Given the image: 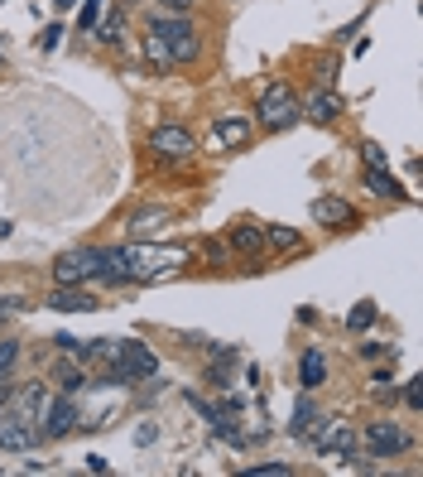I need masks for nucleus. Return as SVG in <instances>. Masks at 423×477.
<instances>
[{
    "instance_id": "f257e3e1",
    "label": "nucleus",
    "mask_w": 423,
    "mask_h": 477,
    "mask_svg": "<svg viewBox=\"0 0 423 477\" xmlns=\"http://www.w3.org/2000/svg\"><path fill=\"white\" fill-rule=\"evenodd\" d=\"M183 256H188L183 246H168V251L121 246V275H125V285H130V280H168V275H178Z\"/></svg>"
},
{
    "instance_id": "f03ea898",
    "label": "nucleus",
    "mask_w": 423,
    "mask_h": 477,
    "mask_svg": "<svg viewBox=\"0 0 423 477\" xmlns=\"http://www.w3.org/2000/svg\"><path fill=\"white\" fill-rule=\"evenodd\" d=\"M154 376H159V357H154L145 343L125 338V343H121V357L111 362V376H106V386H121V390H130V386H140V381H154Z\"/></svg>"
},
{
    "instance_id": "7ed1b4c3",
    "label": "nucleus",
    "mask_w": 423,
    "mask_h": 477,
    "mask_svg": "<svg viewBox=\"0 0 423 477\" xmlns=\"http://www.w3.org/2000/svg\"><path fill=\"white\" fill-rule=\"evenodd\" d=\"M256 116H260L265 131H289L293 121H303V106H299V96H293L289 82H274V87L260 96Z\"/></svg>"
},
{
    "instance_id": "20e7f679",
    "label": "nucleus",
    "mask_w": 423,
    "mask_h": 477,
    "mask_svg": "<svg viewBox=\"0 0 423 477\" xmlns=\"http://www.w3.org/2000/svg\"><path fill=\"white\" fill-rule=\"evenodd\" d=\"M149 34L168 49V59H174V63H193L197 53H202V44H197V34H193V24L183 20V15H168V20L159 15V20L149 24Z\"/></svg>"
},
{
    "instance_id": "39448f33",
    "label": "nucleus",
    "mask_w": 423,
    "mask_h": 477,
    "mask_svg": "<svg viewBox=\"0 0 423 477\" xmlns=\"http://www.w3.org/2000/svg\"><path fill=\"white\" fill-rule=\"evenodd\" d=\"M308 444L318 448V458H356V429L346 425V419H332V415H322L318 419V429L308 434Z\"/></svg>"
},
{
    "instance_id": "423d86ee",
    "label": "nucleus",
    "mask_w": 423,
    "mask_h": 477,
    "mask_svg": "<svg viewBox=\"0 0 423 477\" xmlns=\"http://www.w3.org/2000/svg\"><path fill=\"white\" fill-rule=\"evenodd\" d=\"M39 444H44V429L5 400V410H0V448H5V454H30Z\"/></svg>"
},
{
    "instance_id": "0eeeda50",
    "label": "nucleus",
    "mask_w": 423,
    "mask_h": 477,
    "mask_svg": "<svg viewBox=\"0 0 423 477\" xmlns=\"http://www.w3.org/2000/svg\"><path fill=\"white\" fill-rule=\"evenodd\" d=\"M361 439H365V454H371V458H400L404 448L414 444V439H409V429L394 425V419H371Z\"/></svg>"
},
{
    "instance_id": "6e6552de",
    "label": "nucleus",
    "mask_w": 423,
    "mask_h": 477,
    "mask_svg": "<svg viewBox=\"0 0 423 477\" xmlns=\"http://www.w3.org/2000/svg\"><path fill=\"white\" fill-rule=\"evenodd\" d=\"M96 275H102V251H63L53 261V280L58 285H87Z\"/></svg>"
},
{
    "instance_id": "1a4fd4ad",
    "label": "nucleus",
    "mask_w": 423,
    "mask_h": 477,
    "mask_svg": "<svg viewBox=\"0 0 423 477\" xmlns=\"http://www.w3.org/2000/svg\"><path fill=\"white\" fill-rule=\"evenodd\" d=\"M149 150L159 154V160H193V154H197L193 135L183 131V125H159V131L149 135Z\"/></svg>"
},
{
    "instance_id": "9d476101",
    "label": "nucleus",
    "mask_w": 423,
    "mask_h": 477,
    "mask_svg": "<svg viewBox=\"0 0 423 477\" xmlns=\"http://www.w3.org/2000/svg\"><path fill=\"white\" fill-rule=\"evenodd\" d=\"M39 429H44V439H68V434L77 429V405H73V396H68V390L49 400L44 425H39Z\"/></svg>"
},
{
    "instance_id": "9b49d317",
    "label": "nucleus",
    "mask_w": 423,
    "mask_h": 477,
    "mask_svg": "<svg viewBox=\"0 0 423 477\" xmlns=\"http://www.w3.org/2000/svg\"><path fill=\"white\" fill-rule=\"evenodd\" d=\"M49 308H58V314H92V308H102V299L87 294L82 285H58L49 294Z\"/></svg>"
},
{
    "instance_id": "f8f14e48",
    "label": "nucleus",
    "mask_w": 423,
    "mask_h": 477,
    "mask_svg": "<svg viewBox=\"0 0 423 477\" xmlns=\"http://www.w3.org/2000/svg\"><path fill=\"white\" fill-rule=\"evenodd\" d=\"M313 222L318 227H356V213L342 198H313Z\"/></svg>"
},
{
    "instance_id": "ddd939ff",
    "label": "nucleus",
    "mask_w": 423,
    "mask_h": 477,
    "mask_svg": "<svg viewBox=\"0 0 423 477\" xmlns=\"http://www.w3.org/2000/svg\"><path fill=\"white\" fill-rule=\"evenodd\" d=\"M299 106H303V116H308V121H318V125H328V121L342 116V96H337L332 87L313 92V96H308V102H299Z\"/></svg>"
},
{
    "instance_id": "4468645a",
    "label": "nucleus",
    "mask_w": 423,
    "mask_h": 477,
    "mask_svg": "<svg viewBox=\"0 0 423 477\" xmlns=\"http://www.w3.org/2000/svg\"><path fill=\"white\" fill-rule=\"evenodd\" d=\"M212 135H217L227 150H241L246 140H250V121H241V116H217V121H212Z\"/></svg>"
},
{
    "instance_id": "2eb2a0df",
    "label": "nucleus",
    "mask_w": 423,
    "mask_h": 477,
    "mask_svg": "<svg viewBox=\"0 0 423 477\" xmlns=\"http://www.w3.org/2000/svg\"><path fill=\"white\" fill-rule=\"evenodd\" d=\"M322 381H328V362H322V353H313V347H308V353L299 357V386H303V390H318Z\"/></svg>"
},
{
    "instance_id": "dca6fc26",
    "label": "nucleus",
    "mask_w": 423,
    "mask_h": 477,
    "mask_svg": "<svg viewBox=\"0 0 423 477\" xmlns=\"http://www.w3.org/2000/svg\"><path fill=\"white\" fill-rule=\"evenodd\" d=\"M318 419H322V415H318V405L303 396L299 405H293V425H289V434H293V439H303V444H308V434L318 429Z\"/></svg>"
},
{
    "instance_id": "f3484780",
    "label": "nucleus",
    "mask_w": 423,
    "mask_h": 477,
    "mask_svg": "<svg viewBox=\"0 0 423 477\" xmlns=\"http://www.w3.org/2000/svg\"><path fill=\"white\" fill-rule=\"evenodd\" d=\"M53 376H58V386L68 390V396H77V390H87V386H92V381H87V372H82V367H77V362L68 357V353H63V362H58V367H53Z\"/></svg>"
},
{
    "instance_id": "a211bd4d",
    "label": "nucleus",
    "mask_w": 423,
    "mask_h": 477,
    "mask_svg": "<svg viewBox=\"0 0 423 477\" xmlns=\"http://www.w3.org/2000/svg\"><path fill=\"white\" fill-rule=\"evenodd\" d=\"M227 246L231 251H246V256H260V251H265V232L260 227H231L227 232Z\"/></svg>"
},
{
    "instance_id": "6ab92c4d",
    "label": "nucleus",
    "mask_w": 423,
    "mask_h": 477,
    "mask_svg": "<svg viewBox=\"0 0 423 477\" xmlns=\"http://www.w3.org/2000/svg\"><path fill=\"white\" fill-rule=\"evenodd\" d=\"M365 188H371L375 198H400V184H394L390 170H365Z\"/></svg>"
},
{
    "instance_id": "aec40b11",
    "label": "nucleus",
    "mask_w": 423,
    "mask_h": 477,
    "mask_svg": "<svg viewBox=\"0 0 423 477\" xmlns=\"http://www.w3.org/2000/svg\"><path fill=\"white\" fill-rule=\"evenodd\" d=\"M164 227H168V213H159V207H149V213H140V217L130 222L135 236H154V232H164Z\"/></svg>"
},
{
    "instance_id": "412c9836",
    "label": "nucleus",
    "mask_w": 423,
    "mask_h": 477,
    "mask_svg": "<svg viewBox=\"0 0 423 477\" xmlns=\"http://www.w3.org/2000/svg\"><path fill=\"white\" fill-rule=\"evenodd\" d=\"M375 318H380V308H375L371 299H365V304H356V308H351V314H346V328H356V333H365V328H371V324H375Z\"/></svg>"
},
{
    "instance_id": "4be33fe9",
    "label": "nucleus",
    "mask_w": 423,
    "mask_h": 477,
    "mask_svg": "<svg viewBox=\"0 0 423 477\" xmlns=\"http://www.w3.org/2000/svg\"><path fill=\"white\" fill-rule=\"evenodd\" d=\"M265 246H284V251H299V232H289V227H265Z\"/></svg>"
},
{
    "instance_id": "5701e85b",
    "label": "nucleus",
    "mask_w": 423,
    "mask_h": 477,
    "mask_svg": "<svg viewBox=\"0 0 423 477\" xmlns=\"http://www.w3.org/2000/svg\"><path fill=\"white\" fill-rule=\"evenodd\" d=\"M96 15H102V0H82V15H77V34L96 30Z\"/></svg>"
},
{
    "instance_id": "b1692460",
    "label": "nucleus",
    "mask_w": 423,
    "mask_h": 477,
    "mask_svg": "<svg viewBox=\"0 0 423 477\" xmlns=\"http://www.w3.org/2000/svg\"><path fill=\"white\" fill-rule=\"evenodd\" d=\"M15 362H20V343H0V381H5V376H10V367H15Z\"/></svg>"
},
{
    "instance_id": "393cba45",
    "label": "nucleus",
    "mask_w": 423,
    "mask_h": 477,
    "mask_svg": "<svg viewBox=\"0 0 423 477\" xmlns=\"http://www.w3.org/2000/svg\"><path fill=\"white\" fill-rule=\"evenodd\" d=\"M246 477H289V463H256L246 468Z\"/></svg>"
},
{
    "instance_id": "a878e982",
    "label": "nucleus",
    "mask_w": 423,
    "mask_h": 477,
    "mask_svg": "<svg viewBox=\"0 0 423 477\" xmlns=\"http://www.w3.org/2000/svg\"><path fill=\"white\" fill-rule=\"evenodd\" d=\"M361 154H365V170H390V154L380 145H361Z\"/></svg>"
},
{
    "instance_id": "bb28decb",
    "label": "nucleus",
    "mask_w": 423,
    "mask_h": 477,
    "mask_svg": "<svg viewBox=\"0 0 423 477\" xmlns=\"http://www.w3.org/2000/svg\"><path fill=\"white\" fill-rule=\"evenodd\" d=\"M145 53H149V63H159V68H174V59H168V49H164L154 34L145 39Z\"/></svg>"
},
{
    "instance_id": "cd10ccee",
    "label": "nucleus",
    "mask_w": 423,
    "mask_h": 477,
    "mask_svg": "<svg viewBox=\"0 0 423 477\" xmlns=\"http://www.w3.org/2000/svg\"><path fill=\"white\" fill-rule=\"evenodd\" d=\"M102 39H106V44H121V39H125V20H106L102 24Z\"/></svg>"
},
{
    "instance_id": "c85d7f7f",
    "label": "nucleus",
    "mask_w": 423,
    "mask_h": 477,
    "mask_svg": "<svg viewBox=\"0 0 423 477\" xmlns=\"http://www.w3.org/2000/svg\"><path fill=\"white\" fill-rule=\"evenodd\" d=\"M404 405H409V410H418V405H423V396H418V381H409V386H404Z\"/></svg>"
},
{
    "instance_id": "c756f323",
    "label": "nucleus",
    "mask_w": 423,
    "mask_h": 477,
    "mask_svg": "<svg viewBox=\"0 0 423 477\" xmlns=\"http://www.w3.org/2000/svg\"><path fill=\"white\" fill-rule=\"evenodd\" d=\"M58 34H63L58 24H49V30H44V39H39V49H58Z\"/></svg>"
},
{
    "instance_id": "7c9ffc66",
    "label": "nucleus",
    "mask_w": 423,
    "mask_h": 477,
    "mask_svg": "<svg viewBox=\"0 0 423 477\" xmlns=\"http://www.w3.org/2000/svg\"><path fill=\"white\" fill-rule=\"evenodd\" d=\"M159 5L168 10V15H188V5H193V0H159Z\"/></svg>"
},
{
    "instance_id": "2f4dec72",
    "label": "nucleus",
    "mask_w": 423,
    "mask_h": 477,
    "mask_svg": "<svg viewBox=\"0 0 423 477\" xmlns=\"http://www.w3.org/2000/svg\"><path fill=\"white\" fill-rule=\"evenodd\" d=\"M154 434H159L154 425H140V429H135V444H154Z\"/></svg>"
},
{
    "instance_id": "473e14b6",
    "label": "nucleus",
    "mask_w": 423,
    "mask_h": 477,
    "mask_svg": "<svg viewBox=\"0 0 423 477\" xmlns=\"http://www.w3.org/2000/svg\"><path fill=\"white\" fill-rule=\"evenodd\" d=\"M202 251H207V256H212V261H227V246H221V242H207Z\"/></svg>"
},
{
    "instance_id": "72a5a7b5",
    "label": "nucleus",
    "mask_w": 423,
    "mask_h": 477,
    "mask_svg": "<svg viewBox=\"0 0 423 477\" xmlns=\"http://www.w3.org/2000/svg\"><path fill=\"white\" fill-rule=\"evenodd\" d=\"M53 5H58V10H68V5H77V0H53Z\"/></svg>"
},
{
    "instance_id": "f704fd0d",
    "label": "nucleus",
    "mask_w": 423,
    "mask_h": 477,
    "mask_svg": "<svg viewBox=\"0 0 423 477\" xmlns=\"http://www.w3.org/2000/svg\"><path fill=\"white\" fill-rule=\"evenodd\" d=\"M0 63H5V39H0Z\"/></svg>"
}]
</instances>
